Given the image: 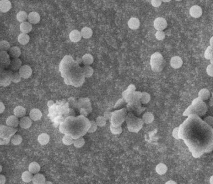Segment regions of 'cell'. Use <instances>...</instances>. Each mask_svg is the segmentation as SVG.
I'll use <instances>...</instances> for the list:
<instances>
[{
  "label": "cell",
  "mask_w": 213,
  "mask_h": 184,
  "mask_svg": "<svg viewBox=\"0 0 213 184\" xmlns=\"http://www.w3.org/2000/svg\"><path fill=\"white\" fill-rule=\"evenodd\" d=\"M164 59L161 54L159 53H156L151 56V69L154 72H160L164 67Z\"/></svg>",
  "instance_id": "cell-1"
},
{
  "label": "cell",
  "mask_w": 213,
  "mask_h": 184,
  "mask_svg": "<svg viewBox=\"0 0 213 184\" xmlns=\"http://www.w3.org/2000/svg\"><path fill=\"white\" fill-rule=\"evenodd\" d=\"M13 72L8 70H2L0 76V85L8 86L12 82V74Z\"/></svg>",
  "instance_id": "cell-2"
},
{
  "label": "cell",
  "mask_w": 213,
  "mask_h": 184,
  "mask_svg": "<svg viewBox=\"0 0 213 184\" xmlns=\"http://www.w3.org/2000/svg\"><path fill=\"white\" fill-rule=\"evenodd\" d=\"M0 62L2 69H5L10 66L11 63L10 56L6 51H2L0 52Z\"/></svg>",
  "instance_id": "cell-3"
},
{
  "label": "cell",
  "mask_w": 213,
  "mask_h": 184,
  "mask_svg": "<svg viewBox=\"0 0 213 184\" xmlns=\"http://www.w3.org/2000/svg\"><path fill=\"white\" fill-rule=\"evenodd\" d=\"M167 26L166 20L161 17L157 18L154 21V27L157 31H163L166 28Z\"/></svg>",
  "instance_id": "cell-4"
},
{
  "label": "cell",
  "mask_w": 213,
  "mask_h": 184,
  "mask_svg": "<svg viewBox=\"0 0 213 184\" xmlns=\"http://www.w3.org/2000/svg\"><path fill=\"white\" fill-rule=\"evenodd\" d=\"M19 73L21 77L23 79H28L30 77L33 73V70L31 67L28 65H23L19 70Z\"/></svg>",
  "instance_id": "cell-5"
},
{
  "label": "cell",
  "mask_w": 213,
  "mask_h": 184,
  "mask_svg": "<svg viewBox=\"0 0 213 184\" xmlns=\"http://www.w3.org/2000/svg\"><path fill=\"white\" fill-rule=\"evenodd\" d=\"M189 14L192 18H198L201 17L203 14V9L199 6L194 5L190 8Z\"/></svg>",
  "instance_id": "cell-6"
},
{
  "label": "cell",
  "mask_w": 213,
  "mask_h": 184,
  "mask_svg": "<svg viewBox=\"0 0 213 184\" xmlns=\"http://www.w3.org/2000/svg\"><path fill=\"white\" fill-rule=\"evenodd\" d=\"M22 66V62L20 59H13L11 61L10 65L9 66V68L10 69V71L14 73L16 72L17 71H18L20 69Z\"/></svg>",
  "instance_id": "cell-7"
},
{
  "label": "cell",
  "mask_w": 213,
  "mask_h": 184,
  "mask_svg": "<svg viewBox=\"0 0 213 184\" xmlns=\"http://www.w3.org/2000/svg\"><path fill=\"white\" fill-rule=\"evenodd\" d=\"M170 64L172 68L179 69L183 66V59L180 56H173L170 61Z\"/></svg>",
  "instance_id": "cell-8"
},
{
  "label": "cell",
  "mask_w": 213,
  "mask_h": 184,
  "mask_svg": "<svg viewBox=\"0 0 213 184\" xmlns=\"http://www.w3.org/2000/svg\"><path fill=\"white\" fill-rule=\"evenodd\" d=\"M43 114L38 109H33L29 112V118L33 121H37L41 119Z\"/></svg>",
  "instance_id": "cell-9"
},
{
  "label": "cell",
  "mask_w": 213,
  "mask_h": 184,
  "mask_svg": "<svg viewBox=\"0 0 213 184\" xmlns=\"http://www.w3.org/2000/svg\"><path fill=\"white\" fill-rule=\"evenodd\" d=\"M6 125L9 126L10 127L13 128V127H16L20 125V121L18 118H17L16 116L14 115H10L8 117V119H6Z\"/></svg>",
  "instance_id": "cell-10"
},
{
  "label": "cell",
  "mask_w": 213,
  "mask_h": 184,
  "mask_svg": "<svg viewBox=\"0 0 213 184\" xmlns=\"http://www.w3.org/2000/svg\"><path fill=\"white\" fill-rule=\"evenodd\" d=\"M8 54L10 55V58L13 59H17L21 54V49L19 47L17 46H13L10 48V49L8 51Z\"/></svg>",
  "instance_id": "cell-11"
},
{
  "label": "cell",
  "mask_w": 213,
  "mask_h": 184,
  "mask_svg": "<svg viewBox=\"0 0 213 184\" xmlns=\"http://www.w3.org/2000/svg\"><path fill=\"white\" fill-rule=\"evenodd\" d=\"M82 38L83 37H82L81 32L77 29L73 30L69 34V39L73 43L79 42Z\"/></svg>",
  "instance_id": "cell-12"
},
{
  "label": "cell",
  "mask_w": 213,
  "mask_h": 184,
  "mask_svg": "<svg viewBox=\"0 0 213 184\" xmlns=\"http://www.w3.org/2000/svg\"><path fill=\"white\" fill-rule=\"evenodd\" d=\"M33 124V121L29 117H23V118H21L20 121V126L22 129H29Z\"/></svg>",
  "instance_id": "cell-13"
},
{
  "label": "cell",
  "mask_w": 213,
  "mask_h": 184,
  "mask_svg": "<svg viewBox=\"0 0 213 184\" xmlns=\"http://www.w3.org/2000/svg\"><path fill=\"white\" fill-rule=\"evenodd\" d=\"M40 16L37 12H31L28 14V20L31 24H37L40 21Z\"/></svg>",
  "instance_id": "cell-14"
},
{
  "label": "cell",
  "mask_w": 213,
  "mask_h": 184,
  "mask_svg": "<svg viewBox=\"0 0 213 184\" xmlns=\"http://www.w3.org/2000/svg\"><path fill=\"white\" fill-rule=\"evenodd\" d=\"M14 112V115L15 116H16L17 118H22L23 117H25L26 113V111L25 109V107H23V106H16L13 111Z\"/></svg>",
  "instance_id": "cell-15"
},
{
  "label": "cell",
  "mask_w": 213,
  "mask_h": 184,
  "mask_svg": "<svg viewBox=\"0 0 213 184\" xmlns=\"http://www.w3.org/2000/svg\"><path fill=\"white\" fill-rule=\"evenodd\" d=\"M11 8V3L8 0L0 1V11L2 13H6Z\"/></svg>",
  "instance_id": "cell-16"
},
{
  "label": "cell",
  "mask_w": 213,
  "mask_h": 184,
  "mask_svg": "<svg viewBox=\"0 0 213 184\" xmlns=\"http://www.w3.org/2000/svg\"><path fill=\"white\" fill-rule=\"evenodd\" d=\"M168 171V167L165 163H159L156 167V172L157 174L163 175L166 174Z\"/></svg>",
  "instance_id": "cell-17"
},
{
  "label": "cell",
  "mask_w": 213,
  "mask_h": 184,
  "mask_svg": "<svg viewBox=\"0 0 213 184\" xmlns=\"http://www.w3.org/2000/svg\"><path fill=\"white\" fill-rule=\"evenodd\" d=\"M33 184H45L46 181L45 176L41 174H35L33 178Z\"/></svg>",
  "instance_id": "cell-18"
},
{
  "label": "cell",
  "mask_w": 213,
  "mask_h": 184,
  "mask_svg": "<svg viewBox=\"0 0 213 184\" xmlns=\"http://www.w3.org/2000/svg\"><path fill=\"white\" fill-rule=\"evenodd\" d=\"M28 169L31 173L37 174L41 170V166L38 163L33 162L29 165Z\"/></svg>",
  "instance_id": "cell-19"
},
{
  "label": "cell",
  "mask_w": 213,
  "mask_h": 184,
  "mask_svg": "<svg viewBox=\"0 0 213 184\" xmlns=\"http://www.w3.org/2000/svg\"><path fill=\"white\" fill-rule=\"evenodd\" d=\"M154 115L149 112H147L145 113L143 115V118H142L143 122L146 124H149L152 123L154 121Z\"/></svg>",
  "instance_id": "cell-20"
},
{
  "label": "cell",
  "mask_w": 213,
  "mask_h": 184,
  "mask_svg": "<svg viewBox=\"0 0 213 184\" xmlns=\"http://www.w3.org/2000/svg\"><path fill=\"white\" fill-rule=\"evenodd\" d=\"M20 31L22 32V33H25V34H28V33L30 32L33 29L32 24H31L29 22H24L20 24Z\"/></svg>",
  "instance_id": "cell-21"
},
{
  "label": "cell",
  "mask_w": 213,
  "mask_h": 184,
  "mask_svg": "<svg viewBox=\"0 0 213 184\" xmlns=\"http://www.w3.org/2000/svg\"><path fill=\"white\" fill-rule=\"evenodd\" d=\"M128 24V26L130 29L135 30V29H137L139 28L140 21H139V19H137L136 18H131L129 20Z\"/></svg>",
  "instance_id": "cell-22"
},
{
  "label": "cell",
  "mask_w": 213,
  "mask_h": 184,
  "mask_svg": "<svg viewBox=\"0 0 213 184\" xmlns=\"http://www.w3.org/2000/svg\"><path fill=\"white\" fill-rule=\"evenodd\" d=\"M210 92L209 91V90H207V89H201L198 94V98L201 100L202 101H207V99H209L210 97Z\"/></svg>",
  "instance_id": "cell-23"
},
{
  "label": "cell",
  "mask_w": 213,
  "mask_h": 184,
  "mask_svg": "<svg viewBox=\"0 0 213 184\" xmlns=\"http://www.w3.org/2000/svg\"><path fill=\"white\" fill-rule=\"evenodd\" d=\"M81 33L83 38L89 39L93 35V30L89 27H84L81 29Z\"/></svg>",
  "instance_id": "cell-24"
},
{
  "label": "cell",
  "mask_w": 213,
  "mask_h": 184,
  "mask_svg": "<svg viewBox=\"0 0 213 184\" xmlns=\"http://www.w3.org/2000/svg\"><path fill=\"white\" fill-rule=\"evenodd\" d=\"M49 136L46 133H41V134L38 136V142L41 144V145H46L47 144H48V142H49Z\"/></svg>",
  "instance_id": "cell-25"
},
{
  "label": "cell",
  "mask_w": 213,
  "mask_h": 184,
  "mask_svg": "<svg viewBox=\"0 0 213 184\" xmlns=\"http://www.w3.org/2000/svg\"><path fill=\"white\" fill-rule=\"evenodd\" d=\"M29 36L28 34H25V33H21V34L18 36V38H17V41H18L19 43L22 45L28 44L29 41Z\"/></svg>",
  "instance_id": "cell-26"
},
{
  "label": "cell",
  "mask_w": 213,
  "mask_h": 184,
  "mask_svg": "<svg viewBox=\"0 0 213 184\" xmlns=\"http://www.w3.org/2000/svg\"><path fill=\"white\" fill-rule=\"evenodd\" d=\"M94 61L93 57L90 54H86L82 57V61L85 66H90Z\"/></svg>",
  "instance_id": "cell-27"
},
{
  "label": "cell",
  "mask_w": 213,
  "mask_h": 184,
  "mask_svg": "<svg viewBox=\"0 0 213 184\" xmlns=\"http://www.w3.org/2000/svg\"><path fill=\"white\" fill-rule=\"evenodd\" d=\"M83 73L85 77L89 78L93 76V69L90 66H84L83 68Z\"/></svg>",
  "instance_id": "cell-28"
},
{
  "label": "cell",
  "mask_w": 213,
  "mask_h": 184,
  "mask_svg": "<svg viewBox=\"0 0 213 184\" xmlns=\"http://www.w3.org/2000/svg\"><path fill=\"white\" fill-rule=\"evenodd\" d=\"M151 100V96L149 94L146 92H141L140 97V103L143 104H148Z\"/></svg>",
  "instance_id": "cell-29"
},
{
  "label": "cell",
  "mask_w": 213,
  "mask_h": 184,
  "mask_svg": "<svg viewBox=\"0 0 213 184\" xmlns=\"http://www.w3.org/2000/svg\"><path fill=\"white\" fill-rule=\"evenodd\" d=\"M21 178L24 182L29 183L31 181H33V174L31 173L29 171H25L22 174Z\"/></svg>",
  "instance_id": "cell-30"
},
{
  "label": "cell",
  "mask_w": 213,
  "mask_h": 184,
  "mask_svg": "<svg viewBox=\"0 0 213 184\" xmlns=\"http://www.w3.org/2000/svg\"><path fill=\"white\" fill-rule=\"evenodd\" d=\"M16 18L19 22L24 23L26 22V20L28 18V14L25 11H20L16 15Z\"/></svg>",
  "instance_id": "cell-31"
},
{
  "label": "cell",
  "mask_w": 213,
  "mask_h": 184,
  "mask_svg": "<svg viewBox=\"0 0 213 184\" xmlns=\"http://www.w3.org/2000/svg\"><path fill=\"white\" fill-rule=\"evenodd\" d=\"M11 143L14 145H18L20 144H21L22 141H23V138L22 137L19 135V134H16V135H14L12 138H11Z\"/></svg>",
  "instance_id": "cell-32"
},
{
  "label": "cell",
  "mask_w": 213,
  "mask_h": 184,
  "mask_svg": "<svg viewBox=\"0 0 213 184\" xmlns=\"http://www.w3.org/2000/svg\"><path fill=\"white\" fill-rule=\"evenodd\" d=\"M10 44L7 41H2L0 42V49L2 51H7L10 49Z\"/></svg>",
  "instance_id": "cell-33"
},
{
  "label": "cell",
  "mask_w": 213,
  "mask_h": 184,
  "mask_svg": "<svg viewBox=\"0 0 213 184\" xmlns=\"http://www.w3.org/2000/svg\"><path fill=\"white\" fill-rule=\"evenodd\" d=\"M63 143L65 145H71L72 144H73L74 139L72 136L65 135L63 138Z\"/></svg>",
  "instance_id": "cell-34"
},
{
  "label": "cell",
  "mask_w": 213,
  "mask_h": 184,
  "mask_svg": "<svg viewBox=\"0 0 213 184\" xmlns=\"http://www.w3.org/2000/svg\"><path fill=\"white\" fill-rule=\"evenodd\" d=\"M84 144H85L84 139L82 137H80L74 140L73 145L76 148H81L84 145Z\"/></svg>",
  "instance_id": "cell-35"
},
{
  "label": "cell",
  "mask_w": 213,
  "mask_h": 184,
  "mask_svg": "<svg viewBox=\"0 0 213 184\" xmlns=\"http://www.w3.org/2000/svg\"><path fill=\"white\" fill-rule=\"evenodd\" d=\"M213 54V48L211 46H208L207 48L206 49V51L204 53V57L206 59L211 60L212 58V56Z\"/></svg>",
  "instance_id": "cell-36"
},
{
  "label": "cell",
  "mask_w": 213,
  "mask_h": 184,
  "mask_svg": "<svg viewBox=\"0 0 213 184\" xmlns=\"http://www.w3.org/2000/svg\"><path fill=\"white\" fill-rule=\"evenodd\" d=\"M96 122L99 127H103L106 124V119L104 116H99L96 120Z\"/></svg>",
  "instance_id": "cell-37"
},
{
  "label": "cell",
  "mask_w": 213,
  "mask_h": 184,
  "mask_svg": "<svg viewBox=\"0 0 213 184\" xmlns=\"http://www.w3.org/2000/svg\"><path fill=\"white\" fill-rule=\"evenodd\" d=\"M21 76L19 72H14L12 74V82L14 83H17L21 81Z\"/></svg>",
  "instance_id": "cell-38"
},
{
  "label": "cell",
  "mask_w": 213,
  "mask_h": 184,
  "mask_svg": "<svg viewBox=\"0 0 213 184\" xmlns=\"http://www.w3.org/2000/svg\"><path fill=\"white\" fill-rule=\"evenodd\" d=\"M156 38L159 41H162L165 39L166 37V34L163 31H157L155 34Z\"/></svg>",
  "instance_id": "cell-39"
},
{
  "label": "cell",
  "mask_w": 213,
  "mask_h": 184,
  "mask_svg": "<svg viewBox=\"0 0 213 184\" xmlns=\"http://www.w3.org/2000/svg\"><path fill=\"white\" fill-rule=\"evenodd\" d=\"M98 127V126L96 121H90V129H88L87 132H89V133H93V132H95L97 130Z\"/></svg>",
  "instance_id": "cell-40"
},
{
  "label": "cell",
  "mask_w": 213,
  "mask_h": 184,
  "mask_svg": "<svg viewBox=\"0 0 213 184\" xmlns=\"http://www.w3.org/2000/svg\"><path fill=\"white\" fill-rule=\"evenodd\" d=\"M110 129H111V131L113 133V134H119V133H121L122 132V128L120 126H115V127L111 126Z\"/></svg>",
  "instance_id": "cell-41"
},
{
  "label": "cell",
  "mask_w": 213,
  "mask_h": 184,
  "mask_svg": "<svg viewBox=\"0 0 213 184\" xmlns=\"http://www.w3.org/2000/svg\"><path fill=\"white\" fill-rule=\"evenodd\" d=\"M203 121L209 126L210 127H213V117L212 116H207L203 119Z\"/></svg>",
  "instance_id": "cell-42"
},
{
  "label": "cell",
  "mask_w": 213,
  "mask_h": 184,
  "mask_svg": "<svg viewBox=\"0 0 213 184\" xmlns=\"http://www.w3.org/2000/svg\"><path fill=\"white\" fill-rule=\"evenodd\" d=\"M206 72L209 76L213 77V64H210L207 66L206 68Z\"/></svg>",
  "instance_id": "cell-43"
},
{
  "label": "cell",
  "mask_w": 213,
  "mask_h": 184,
  "mask_svg": "<svg viewBox=\"0 0 213 184\" xmlns=\"http://www.w3.org/2000/svg\"><path fill=\"white\" fill-rule=\"evenodd\" d=\"M179 130H180L179 127H176V128L174 129V130L172 131V137L174 139H180V137H179Z\"/></svg>",
  "instance_id": "cell-44"
},
{
  "label": "cell",
  "mask_w": 213,
  "mask_h": 184,
  "mask_svg": "<svg viewBox=\"0 0 213 184\" xmlns=\"http://www.w3.org/2000/svg\"><path fill=\"white\" fill-rule=\"evenodd\" d=\"M162 2H163L161 1V0H152L151 5H153V6L157 8V7H159V6H161Z\"/></svg>",
  "instance_id": "cell-45"
},
{
  "label": "cell",
  "mask_w": 213,
  "mask_h": 184,
  "mask_svg": "<svg viewBox=\"0 0 213 184\" xmlns=\"http://www.w3.org/2000/svg\"><path fill=\"white\" fill-rule=\"evenodd\" d=\"M111 115H112V112H110V111H105L104 113V117L105 118V119L106 120H109L110 119V118H111Z\"/></svg>",
  "instance_id": "cell-46"
},
{
  "label": "cell",
  "mask_w": 213,
  "mask_h": 184,
  "mask_svg": "<svg viewBox=\"0 0 213 184\" xmlns=\"http://www.w3.org/2000/svg\"><path fill=\"white\" fill-rule=\"evenodd\" d=\"M6 182V177L4 175H0V184H5Z\"/></svg>",
  "instance_id": "cell-47"
},
{
  "label": "cell",
  "mask_w": 213,
  "mask_h": 184,
  "mask_svg": "<svg viewBox=\"0 0 213 184\" xmlns=\"http://www.w3.org/2000/svg\"><path fill=\"white\" fill-rule=\"evenodd\" d=\"M5 109V106L4 104L2 102H1L0 103V113L2 114L4 112Z\"/></svg>",
  "instance_id": "cell-48"
},
{
  "label": "cell",
  "mask_w": 213,
  "mask_h": 184,
  "mask_svg": "<svg viewBox=\"0 0 213 184\" xmlns=\"http://www.w3.org/2000/svg\"><path fill=\"white\" fill-rule=\"evenodd\" d=\"M209 106L210 107H212L213 106V97H211L210 99H209Z\"/></svg>",
  "instance_id": "cell-49"
},
{
  "label": "cell",
  "mask_w": 213,
  "mask_h": 184,
  "mask_svg": "<svg viewBox=\"0 0 213 184\" xmlns=\"http://www.w3.org/2000/svg\"><path fill=\"white\" fill-rule=\"evenodd\" d=\"M54 104H55V103L53 102L52 101H48V106L49 107H51V106H52L53 105H54Z\"/></svg>",
  "instance_id": "cell-50"
},
{
  "label": "cell",
  "mask_w": 213,
  "mask_h": 184,
  "mask_svg": "<svg viewBox=\"0 0 213 184\" xmlns=\"http://www.w3.org/2000/svg\"><path fill=\"white\" fill-rule=\"evenodd\" d=\"M165 184H177V183L174 180H169L166 182Z\"/></svg>",
  "instance_id": "cell-51"
},
{
  "label": "cell",
  "mask_w": 213,
  "mask_h": 184,
  "mask_svg": "<svg viewBox=\"0 0 213 184\" xmlns=\"http://www.w3.org/2000/svg\"><path fill=\"white\" fill-rule=\"evenodd\" d=\"M209 43H210V46H211L213 48V36L210 39Z\"/></svg>",
  "instance_id": "cell-52"
},
{
  "label": "cell",
  "mask_w": 213,
  "mask_h": 184,
  "mask_svg": "<svg viewBox=\"0 0 213 184\" xmlns=\"http://www.w3.org/2000/svg\"><path fill=\"white\" fill-rule=\"evenodd\" d=\"M209 182H210V184H213V175H212V176L210 177Z\"/></svg>",
  "instance_id": "cell-53"
},
{
  "label": "cell",
  "mask_w": 213,
  "mask_h": 184,
  "mask_svg": "<svg viewBox=\"0 0 213 184\" xmlns=\"http://www.w3.org/2000/svg\"><path fill=\"white\" fill-rule=\"evenodd\" d=\"M45 184H53V183L51 182H50V181H46Z\"/></svg>",
  "instance_id": "cell-54"
},
{
  "label": "cell",
  "mask_w": 213,
  "mask_h": 184,
  "mask_svg": "<svg viewBox=\"0 0 213 184\" xmlns=\"http://www.w3.org/2000/svg\"><path fill=\"white\" fill-rule=\"evenodd\" d=\"M162 2H164V3H168V2H171V1H170V0H168V1H167V0H163Z\"/></svg>",
  "instance_id": "cell-55"
},
{
  "label": "cell",
  "mask_w": 213,
  "mask_h": 184,
  "mask_svg": "<svg viewBox=\"0 0 213 184\" xmlns=\"http://www.w3.org/2000/svg\"><path fill=\"white\" fill-rule=\"evenodd\" d=\"M211 64H213V54H212V58L211 59Z\"/></svg>",
  "instance_id": "cell-56"
},
{
  "label": "cell",
  "mask_w": 213,
  "mask_h": 184,
  "mask_svg": "<svg viewBox=\"0 0 213 184\" xmlns=\"http://www.w3.org/2000/svg\"><path fill=\"white\" fill-rule=\"evenodd\" d=\"M0 168H1V169H0V172H2V165L0 166Z\"/></svg>",
  "instance_id": "cell-57"
},
{
  "label": "cell",
  "mask_w": 213,
  "mask_h": 184,
  "mask_svg": "<svg viewBox=\"0 0 213 184\" xmlns=\"http://www.w3.org/2000/svg\"><path fill=\"white\" fill-rule=\"evenodd\" d=\"M212 97H213V93H212V96H211Z\"/></svg>",
  "instance_id": "cell-58"
}]
</instances>
